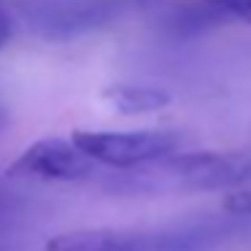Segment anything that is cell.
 Wrapping results in <instances>:
<instances>
[{
	"label": "cell",
	"mask_w": 251,
	"mask_h": 251,
	"mask_svg": "<svg viewBox=\"0 0 251 251\" xmlns=\"http://www.w3.org/2000/svg\"><path fill=\"white\" fill-rule=\"evenodd\" d=\"M251 178L249 151H173L116 181L125 192H222Z\"/></svg>",
	"instance_id": "6da1fadb"
},
{
	"label": "cell",
	"mask_w": 251,
	"mask_h": 251,
	"mask_svg": "<svg viewBox=\"0 0 251 251\" xmlns=\"http://www.w3.org/2000/svg\"><path fill=\"white\" fill-rule=\"evenodd\" d=\"M224 232L227 224L219 219L168 227H87L51 235L44 251H208Z\"/></svg>",
	"instance_id": "7a4b0ae2"
},
{
	"label": "cell",
	"mask_w": 251,
	"mask_h": 251,
	"mask_svg": "<svg viewBox=\"0 0 251 251\" xmlns=\"http://www.w3.org/2000/svg\"><path fill=\"white\" fill-rule=\"evenodd\" d=\"M73 141L98 165L116 170H135L173 154L181 146V135L173 130H76Z\"/></svg>",
	"instance_id": "3957f363"
},
{
	"label": "cell",
	"mask_w": 251,
	"mask_h": 251,
	"mask_svg": "<svg viewBox=\"0 0 251 251\" xmlns=\"http://www.w3.org/2000/svg\"><path fill=\"white\" fill-rule=\"evenodd\" d=\"M98 162L78 149L73 138H41L30 143L17 159L6 168L8 178L27 181H57L73 184L95 176Z\"/></svg>",
	"instance_id": "277c9868"
},
{
	"label": "cell",
	"mask_w": 251,
	"mask_h": 251,
	"mask_svg": "<svg viewBox=\"0 0 251 251\" xmlns=\"http://www.w3.org/2000/svg\"><path fill=\"white\" fill-rule=\"evenodd\" d=\"M224 22L227 19L208 0H184V3H176L165 11V17L159 19V30L170 41H189Z\"/></svg>",
	"instance_id": "5b68a950"
},
{
	"label": "cell",
	"mask_w": 251,
	"mask_h": 251,
	"mask_svg": "<svg viewBox=\"0 0 251 251\" xmlns=\"http://www.w3.org/2000/svg\"><path fill=\"white\" fill-rule=\"evenodd\" d=\"M103 103L111 111L122 116H141V114H154L165 108L173 100V95L162 87H146V84H114L103 89Z\"/></svg>",
	"instance_id": "8992f818"
},
{
	"label": "cell",
	"mask_w": 251,
	"mask_h": 251,
	"mask_svg": "<svg viewBox=\"0 0 251 251\" xmlns=\"http://www.w3.org/2000/svg\"><path fill=\"white\" fill-rule=\"evenodd\" d=\"M227 22L251 25V0H208Z\"/></svg>",
	"instance_id": "52a82bcc"
},
{
	"label": "cell",
	"mask_w": 251,
	"mask_h": 251,
	"mask_svg": "<svg viewBox=\"0 0 251 251\" xmlns=\"http://www.w3.org/2000/svg\"><path fill=\"white\" fill-rule=\"evenodd\" d=\"M222 211L227 216H251V192H229V195H224Z\"/></svg>",
	"instance_id": "ba28073f"
},
{
	"label": "cell",
	"mask_w": 251,
	"mask_h": 251,
	"mask_svg": "<svg viewBox=\"0 0 251 251\" xmlns=\"http://www.w3.org/2000/svg\"><path fill=\"white\" fill-rule=\"evenodd\" d=\"M11 33H14V19H11V14H8L6 8L0 6V49L11 41Z\"/></svg>",
	"instance_id": "9c48e42d"
},
{
	"label": "cell",
	"mask_w": 251,
	"mask_h": 251,
	"mask_svg": "<svg viewBox=\"0 0 251 251\" xmlns=\"http://www.w3.org/2000/svg\"><path fill=\"white\" fill-rule=\"evenodd\" d=\"M6 125H8V116H6V111L0 108V132L6 130Z\"/></svg>",
	"instance_id": "30bf717a"
}]
</instances>
